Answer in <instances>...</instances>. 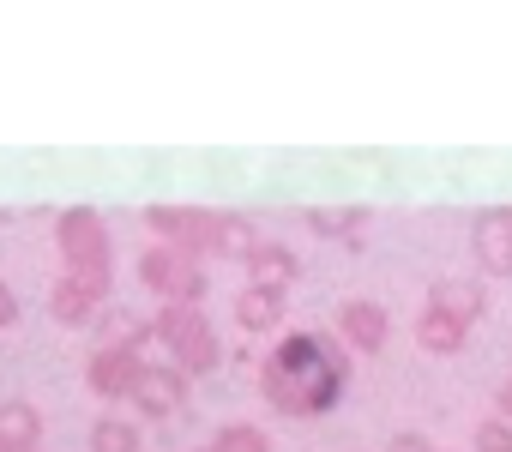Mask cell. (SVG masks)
Wrapping results in <instances>:
<instances>
[{
	"instance_id": "obj_1",
	"label": "cell",
	"mask_w": 512,
	"mask_h": 452,
	"mask_svg": "<svg viewBox=\"0 0 512 452\" xmlns=\"http://www.w3.org/2000/svg\"><path fill=\"white\" fill-rule=\"evenodd\" d=\"M260 392L278 416H326L350 392V356L326 332H290L260 362Z\"/></svg>"
},
{
	"instance_id": "obj_2",
	"label": "cell",
	"mask_w": 512,
	"mask_h": 452,
	"mask_svg": "<svg viewBox=\"0 0 512 452\" xmlns=\"http://www.w3.org/2000/svg\"><path fill=\"white\" fill-rule=\"evenodd\" d=\"M55 248L67 260V278H85L97 290L115 284V242H109V223L91 205H73L55 217Z\"/></svg>"
},
{
	"instance_id": "obj_3",
	"label": "cell",
	"mask_w": 512,
	"mask_h": 452,
	"mask_svg": "<svg viewBox=\"0 0 512 452\" xmlns=\"http://www.w3.org/2000/svg\"><path fill=\"white\" fill-rule=\"evenodd\" d=\"M151 338L169 344V368H181V374H211L223 362V344H217V326L205 320V308L163 302L151 320Z\"/></svg>"
},
{
	"instance_id": "obj_4",
	"label": "cell",
	"mask_w": 512,
	"mask_h": 452,
	"mask_svg": "<svg viewBox=\"0 0 512 452\" xmlns=\"http://www.w3.org/2000/svg\"><path fill=\"white\" fill-rule=\"evenodd\" d=\"M139 284H145L157 302H187V308H199L205 290H211L205 266L187 260V254H175V248H163V242H151V248L139 254Z\"/></svg>"
},
{
	"instance_id": "obj_5",
	"label": "cell",
	"mask_w": 512,
	"mask_h": 452,
	"mask_svg": "<svg viewBox=\"0 0 512 452\" xmlns=\"http://www.w3.org/2000/svg\"><path fill=\"white\" fill-rule=\"evenodd\" d=\"M145 223H151V236L163 248H175V254H187L199 266L211 260V211H199V205H151Z\"/></svg>"
},
{
	"instance_id": "obj_6",
	"label": "cell",
	"mask_w": 512,
	"mask_h": 452,
	"mask_svg": "<svg viewBox=\"0 0 512 452\" xmlns=\"http://www.w3.org/2000/svg\"><path fill=\"white\" fill-rule=\"evenodd\" d=\"M338 344L356 350V356H380V350L392 344V314H386L380 302H368V296L344 302V308H338Z\"/></svg>"
},
{
	"instance_id": "obj_7",
	"label": "cell",
	"mask_w": 512,
	"mask_h": 452,
	"mask_svg": "<svg viewBox=\"0 0 512 452\" xmlns=\"http://www.w3.org/2000/svg\"><path fill=\"white\" fill-rule=\"evenodd\" d=\"M470 254L488 278H512V205L500 211H482L470 223Z\"/></svg>"
},
{
	"instance_id": "obj_8",
	"label": "cell",
	"mask_w": 512,
	"mask_h": 452,
	"mask_svg": "<svg viewBox=\"0 0 512 452\" xmlns=\"http://www.w3.org/2000/svg\"><path fill=\"white\" fill-rule=\"evenodd\" d=\"M127 404H139L145 416H175L187 404V374L169 368V362H145L139 380H133V392H127Z\"/></svg>"
},
{
	"instance_id": "obj_9",
	"label": "cell",
	"mask_w": 512,
	"mask_h": 452,
	"mask_svg": "<svg viewBox=\"0 0 512 452\" xmlns=\"http://www.w3.org/2000/svg\"><path fill=\"white\" fill-rule=\"evenodd\" d=\"M139 368H145V356H133V350H91V362H85V386H91L97 398L121 404V398L133 392Z\"/></svg>"
},
{
	"instance_id": "obj_10",
	"label": "cell",
	"mask_w": 512,
	"mask_h": 452,
	"mask_svg": "<svg viewBox=\"0 0 512 452\" xmlns=\"http://www.w3.org/2000/svg\"><path fill=\"white\" fill-rule=\"evenodd\" d=\"M241 266H247V284L253 290H272V296H284L296 284V272H302V260L290 254V242H266V236H260V248H253Z\"/></svg>"
},
{
	"instance_id": "obj_11",
	"label": "cell",
	"mask_w": 512,
	"mask_h": 452,
	"mask_svg": "<svg viewBox=\"0 0 512 452\" xmlns=\"http://www.w3.org/2000/svg\"><path fill=\"white\" fill-rule=\"evenodd\" d=\"M103 308H109V290H97V284H85V278H61V284L49 290V314H55L61 326H97Z\"/></svg>"
},
{
	"instance_id": "obj_12",
	"label": "cell",
	"mask_w": 512,
	"mask_h": 452,
	"mask_svg": "<svg viewBox=\"0 0 512 452\" xmlns=\"http://www.w3.org/2000/svg\"><path fill=\"white\" fill-rule=\"evenodd\" d=\"M422 308H440L446 320H458V326L470 332V326L488 314V296H482V284H476V278H440V284L428 290V302H422Z\"/></svg>"
},
{
	"instance_id": "obj_13",
	"label": "cell",
	"mask_w": 512,
	"mask_h": 452,
	"mask_svg": "<svg viewBox=\"0 0 512 452\" xmlns=\"http://www.w3.org/2000/svg\"><path fill=\"white\" fill-rule=\"evenodd\" d=\"M43 446V410L25 398L0 404V452H37Z\"/></svg>"
},
{
	"instance_id": "obj_14",
	"label": "cell",
	"mask_w": 512,
	"mask_h": 452,
	"mask_svg": "<svg viewBox=\"0 0 512 452\" xmlns=\"http://www.w3.org/2000/svg\"><path fill=\"white\" fill-rule=\"evenodd\" d=\"M151 344V320L133 314V308H103L97 314V350H145Z\"/></svg>"
},
{
	"instance_id": "obj_15",
	"label": "cell",
	"mask_w": 512,
	"mask_h": 452,
	"mask_svg": "<svg viewBox=\"0 0 512 452\" xmlns=\"http://www.w3.org/2000/svg\"><path fill=\"white\" fill-rule=\"evenodd\" d=\"M260 248V230L241 211H211V260H247Z\"/></svg>"
},
{
	"instance_id": "obj_16",
	"label": "cell",
	"mask_w": 512,
	"mask_h": 452,
	"mask_svg": "<svg viewBox=\"0 0 512 452\" xmlns=\"http://www.w3.org/2000/svg\"><path fill=\"white\" fill-rule=\"evenodd\" d=\"M464 338H470V332H464L458 320H446L440 308H422V314H416V344H422V356L446 362V356H458V350H464Z\"/></svg>"
},
{
	"instance_id": "obj_17",
	"label": "cell",
	"mask_w": 512,
	"mask_h": 452,
	"mask_svg": "<svg viewBox=\"0 0 512 452\" xmlns=\"http://www.w3.org/2000/svg\"><path fill=\"white\" fill-rule=\"evenodd\" d=\"M235 326H241V332H278V326H284V296L241 284V296H235Z\"/></svg>"
},
{
	"instance_id": "obj_18",
	"label": "cell",
	"mask_w": 512,
	"mask_h": 452,
	"mask_svg": "<svg viewBox=\"0 0 512 452\" xmlns=\"http://www.w3.org/2000/svg\"><path fill=\"white\" fill-rule=\"evenodd\" d=\"M91 452H145V434L127 416H97L91 422Z\"/></svg>"
},
{
	"instance_id": "obj_19",
	"label": "cell",
	"mask_w": 512,
	"mask_h": 452,
	"mask_svg": "<svg viewBox=\"0 0 512 452\" xmlns=\"http://www.w3.org/2000/svg\"><path fill=\"white\" fill-rule=\"evenodd\" d=\"M308 230H314V236H338V242H356V236L368 230V211H362V205H344V211L320 205V211H308Z\"/></svg>"
},
{
	"instance_id": "obj_20",
	"label": "cell",
	"mask_w": 512,
	"mask_h": 452,
	"mask_svg": "<svg viewBox=\"0 0 512 452\" xmlns=\"http://www.w3.org/2000/svg\"><path fill=\"white\" fill-rule=\"evenodd\" d=\"M205 452H272V440H266L260 422H223Z\"/></svg>"
},
{
	"instance_id": "obj_21",
	"label": "cell",
	"mask_w": 512,
	"mask_h": 452,
	"mask_svg": "<svg viewBox=\"0 0 512 452\" xmlns=\"http://www.w3.org/2000/svg\"><path fill=\"white\" fill-rule=\"evenodd\" d=\"M470 452H512V422L482 416V422H476V434H470Z\"/></svg>"
},
{
	"instance_id": "obj_22",
	"label": "cell",
	"mask_w": 512,
	"mask_h": 452,
	"mask_svg": "<svg viewBox=\"0 0 512 452\" xmlns=\"http://www.w3.org/2000/svg\"><path fill=\"white\" fill-rule=\"evenodd\" d=\"M386 452H440L428 434H416V428H398L392 440H386Z\"/></svg>"
},
{
	"instance_id": "obj_23",
	"label": "cell",
	"mask_w": 512,
	"mask_h": 452,
	"mask_svg": "<svg viewBox=\"0 0 512 452\" xmlns=\"http://www.w3.org/2000/svg\"><path fill=\"white\" fill-rule=\"evenodd\" d=\"M13 320H19V296H13V284H7V278H0V332H7Z\"/></svg>"
},
{
	"instance_id": "obj_24",
	"label": "cell",
	"mask_w": 512,
	"mask_h": 452,
	"mask_svg": "<svg viewBox=\"0 0 512 452\" xmlns=\"http://www.w3.org/2000/svg\"><path fill=\"white\" fill-rule=\"evenodd\" d=\"M494 416H500V422H512V380L494 392Z\"/></svg>"
},
{
	"instance_id": "obj_25",
	"label": "cell",
	"mask_w": 512,
	"mask_h": 452,
	"mask_svg": "<svg viewBox=\"0 0 512 452\" xmlns=\"http://www.w3.org/2000/svg\"><path fill=\"white\" fill-rule=\"evenodd\" d=\"M199 452H205V446H199Z\"/></svg>"
}]
</instances>
